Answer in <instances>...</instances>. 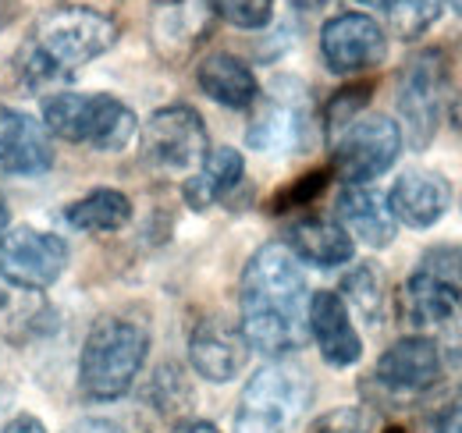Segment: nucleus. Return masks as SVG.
<instances>
[{
  "label": "nucleus",
  "mask_w": 462,
  "mask_h": 433,
  "mask_svg": "<svg viewBox=\"0 0 462 433\" xmlns=\"http://www.w3.org/2000/svg\"><path fill=\"white\" fill-rule=\"evenodd\" d=\"M238 313L249 348L291 355L310 337V291L299 260L282 242L260 245L238 281Z\"/></svg>",
  "instance_id": "f257e3e1"
},
{
  "label": "nucleus",
  "mask_w": 462,
  "mask_h": 433,
  "mask_svg": "<svg viewBox=\"0 0 462 433\" xmlns=\"http://www.w3.org/2000/svg\"><path fill=\"white\" fill-rule=\"evenodd\" d=\"M117 43V22L111 14L82 4H68L51 11L32 36V47L25 57V71L32 86L68 78L71 71L86 68L89 60L107 54Z\"/></svg>",
  "instance_id": "f03ea898"
},
{
  "label": "nucleus",
  "mask_w": 462,
  "mask_h": 433,
  "mask_svg": "<svg viewBox=\"0 0 462 433\" xmlns=\"http://www.w3.org/2000/svg\"><path fill=\"white\" fill-rule=\"evenodd\" d=\"M150 355V330L128 317L97 320L82 355H79V387L89 401H117L132 391Z\"/></svg>",
  "instance_id": "7ed1b4c3"
},
{
  "label": "nucleus",
  "mask_w": 462,
  "mask_h": 433,
  "mask_svg": "<svg viewBox=\"0 0 462 433\" xmlns=\"http://www.w3.org/2000/svg\"><path fill=\"white\" fill-rule=\"evenodd\" d=\"M313 405V380L291 363L278 359L256 370L235 409V433H291Z\"/></svg>",
  "instance_id": "20e7f679"
},
{
  "label": "nucleus",
  "mask_w": 462,
  "mask_h": 433,
  "mask_svg": "<svg viewBox=\"0 0 462 433\" xmlns=\"http://www.w3.org/2000/svg\"><path fill=\"white\" fill-rule=\"evenodd\" d=\"M43 124L64 143L93 146L100 153L125 150L139 132L132 107L111 93H54L43 100Z\"/></svg>",
  "instance_id": "39448f33"
},
{
  "label": "nucleus",
  "mask_w": 462,
  "mask_h": 433,
  "mask_svg": "<svg viewBox=\"0 0 462 433\" xmlns=\"http://www.w3.org/2000/svg\"><path fill=\"white\" fill-rule=\"evenodd\" d=\"M462 309V249L434 245L420 256L416 271L399 291V313L412 327H441Z\"/></svg>",
  "instance_id": "423d86ee"
},
{
  "label": "nucleus",
  "mask_w": 462,
  "mask_h": 433,
  "mask_svg": "<svg viewBox=\"0 0 462 433\" xmlns=\"http://www.w3.org/2000/svg\"><path fill=\"white\" fill-rule=\"evenodd\" d=\"M448 100V60L441 51H423L405 64L399 78V114L405 135L420 150L434 139Z\"/></svg>",
  "instance_id": "0eeeda50"
},
{
  "label": "nucleus",
  "mask_w": 462,
  "mask_h": 433,
  "mask_svg": "<svg viewBox=\"0 0 462 433\" xmlns=\"http://www.w3.org/2000/svg\"><path fill=\"white\" fill-rule=\"evenodd\" d=\"M402 153V128L384 114H366L346 124L335 146V174L346 185H366L395 167Z\"/></svg>",
  "instance_id": "6e6552de"
},
{
  "label": "nucleus",
  "mask_w": 462,
  "mask_h": 433,
  "mask_svg": "<svg viewBox=\"0 0 462 433\" xmlns=\"http://www.w3.org/2000/svg\"><path fill=\"white\" fill-rule=\"evenodd\" d=\"M68 267V242L54 231L29 224L7 227L0 235V277L22 291H43Z\"/></svg>",
  "instance_id": "1a4fd4ad"
},
{
  "label": "nucleus",
  "mask_w": 462,
  "mask_h": 433,
  "mask_svg": "<svg viewBox=\"0 0 462 433\" xmlns=\"http://www.w3.org/2000/svg\"><path fill=\"white\" fill-rule=\"evenodd\" d=\"M143 153L161 170H174V174L196 170L203 157L210 153L207 124H203L199 110L185 107V104L153 110L143 128Z\"/></svg>",
  "instance_id": "9d476101"
},
{
  "label": "nucleus",
  "mask_w": 462,
  "mask_h": 433,
  "mask_svg": "<svg viewBox=\"0 0 462 433\" xmlns=\"http://www.w3.org/2000/svg\"><path fill=\"white\" fill-rule=\"evenodd\" d=\"M310 121L313 114H310L306 86L295 78H278L249 124V146L260 153L302 150L310 139Z\"/></svg>",
  "instance_id": "9b49d317"
},
{
  "label": "nucleus",
  "mask_w": 462,
  "mask_h": 433,
  "mask_svg": "<svg viewBox=\"0 0 462 433\" xmlns=\"http://www.w3.org/2000/svg\"><path fill=\"white\" fill-rule=\"evenodd\" d=\"M320 57L335 75H359L384 64L388 36L370 14L346 11L320 29Z\"/></svg>",
  "instance_id": "f8f14e48"
},
{
  "label": "nucleus",
  "mask_w": 462,
  "mask_h": 433,
  "mask_svg": "<svg viewBox=\"0 0 462 433\" xmlns=\"http://www.w3.org/2000/svg\"><path fill=\"white\" fill-rule=\"evenodd\" d=\"M54 167V139L32 114L0 104V170L7 178H40Z\"/></svg>",
  "instance_id": "ddd939ff"
},
{
  "label": "nucleus",
  "mask_w": 462,
  "mask_h": 433,
  "mask_svg": "<svg viewBox=\"0 0 462 433\" xmlns=\"http://www.w3.org/2000/svg\"><path fill=\"white\" fill-rule=\"evenodd\" d=\"M249 352L253 348H249L242 327L228 324L221 317L199 320L189 334V363L210 383H228V380L238 377L249 363Z\"/></svg>",
  "instance_id": "4468645a"
},
{
  "label": "nucleus",
  "mask_w": 462,
  "mask_h": 433,
  "mask_svg": "<svg viewBox=\"0 0 462 433\" xmlns=\"http://www.w3.org/2000/svg\"><path fill=\"white\" fill-rule=\"evenodd\" d=\"M310 337L317 341L328 366L348 370L363 355V337L352 324L348 302L338 291H313L310 295Z\"/></svg>",
  "instance_id": "2eb2a0df"
},
{
  "label": "nucleus",
  "mask_w": 462,
  "mask_h": 433,
  "mask_svg": "<svg viewBox=\"0 0 462 433\" xmlns=\"http://www.w3.org/2000/svg\"><path fill=\"white\" fill-rule=\"evenodd\" d=\"M441 377V352L430 337L409 334L377 359V380L395 394H420Z\"/></svg>",
  "instance_id": "dca6fc26"
},
{
  "label": "nucleus",
  "mask_w": 462,
  "mask_h": 433,
  "mask_svg": "<svg viewBox=\"0 0 462 433\" xmlns=\"http://www.w3.org/2000/svg\"><path fill=\"white\" fill-rule=\"evenodd\" d=\"M452 207V185L438 170H405L388 192V210L405 227H434Z\"/></svg>",
  "instance_id": "f3484780"
},
{
  "label": "nucleus",
  "mask_w": 462,
  "mask_h": 433,
  "mask_svg": "<svg viewBox=\"0 0 462 433\" xmlns=\"http://www.w3.org/2000/svg\"><path fill=\"white\" fill-rule=\"evenodd\" d=\"M285 249L299 263H310V267H320V271H331V267H342L356 256V242L338 220H328V216H306V220H295L289 227V238H285Z\"/></svg>",
  "instance_id": "a211bd4d"
},
{
  "label": "nucleus",
  "mask_w": 462,
  "mask_h": 433,
  "mask_svg": "<svg viewBox=\"0 0 462 433\" xmlns=\"http://www.w3.org/2000/svg\"><path fill=\"white\" fill-rule=\"evenodd\" d=\"M338 224L352 235V242L359 238L370 249H388L395 242V216L388 210V199L377 196L366 185H346L338 196Z\"/></svg>",
  "instance_id": "6ab92c4d"
},
{
  "label": "nucleus",
  "mask_w": 462,
  "mask_h": 433,
  "mask_svg": "<svg viewBox=\"0 0 462 433\" xmlns=\"http://www.w3.org/2000/svg\"><path fill=\"white\" fill-rule=\"evenodd\" d=\"M196 82L214 104L228 110H245L260 100V82L253 68L242 57L225 54V51L203 57V64L196 68Z\"/></svg>",
  "instance_id": "aec40b11"
},
{
  "label": "nucleus",
  "mask_w": 462,
  "mask_h": 433,
  "mask_svg": "<svg viewBox=\"0 0 462 433\" xmlns=\"http://www.w3.org/2000/svg\"><path fill=\"white\" fill-rule=\"evenodd\" d=\"M242 174H245V161H242V153L235 146L210 150L203 157V163L185 178V189H181L185 203L192 210H210L214 203H221L231 189L242 181Z\"/></svg>",
  "instance_id": "412c9836"
},
{
  "label": "nucleus",
  "mask_w": 462,
  "mask_h": 433,
  "mask_svg": "<svg viewBox=\"0 0 462 433\" xmlns=\"http://www.w3.org/2000/svg\"><path fill=\"white\" fill-rule=\"evenodd\" d=\"M64 220L86 235H111L132 220V199L117 189H93L64 210Z\"/></svg>",
  "instance_id": "4be33fe9"
},
{
  "label": "nucleus",
  "mask_w": 462,
  "mask_h": 433,
  "mask_svg": "<svg viewBox=\"0 0 462 433\" xmlns=\"http://www.w3.org/2000/svg\"><path fill=\"white\" fill-rule=\"evenodd\" d=\"M346 302L356 306V313H363L370 324H381V309H384V284H381V273L374 267H356L346 277L342 291H338Z\"/></svg>",
  "instance_id": "5701e85b"
},
{
  "label": "nucleus",
  "mask_w": 462,
  "mask_h": 433,
  "mask_svg": "<svg viewBox=\"0 0 462 433\" xmlns=\"http://www.w3.org/2000/svg\"><path fill=\"white\" fill-rule=\"evenodd\" d=\"M445 0H388L392 29L399 40H420L438 18H441Z\"/></svg>",
  "instance_id": "b1692460"
},
{
  "label": "nucleus",
  "mask_w": 462,
  "mask_h": 433,
  "mask_svg": "<svg viewBox=\"0 0 462 433\" xmlns=\"http://www.w3.org/2000/svg\"><path fill=\"white\" fill-rule=\"evenodd\" d=\"M210 7L235 29H263L274 14V0H210Z\"/></svg>",
  "instance_id": "393cba45"
},
{
  "label": "nucleus",
  "mask_w": 462,
  "mask_h": 433,
  "mask_svg": "<svg viewBox=\"0 0 462 433\" xmlns=\"http://www.w3.org/2000/svg\"><path fill=\"white\" fill-rule=\"evenodd\" d=\"M370 430V416L363 409H338V412H328L313 433H366Z\"/></svg>",
  "instance_id": "a878e982"
},
{
  "label": "nucleus",
  "mask_w": 462,
  "mask_h": 433,
  "mask_svg": "<svg viewBox=\"0 0 462 433\" xmlns=\"http://www.w3.org/2000/svg\"><path fill=\"white\" fill-rule=\"evenodd\" d=\"M366 100H370V93H366V89H346V93L331 104V110H328L331 128H338V124H352V121H356V110L363 107Z\"/></svg>",
  "instance_id": "bb28decb"
},
{
  "label": "nucleus",
  "mask_w": 462,
  "mask_h": 433,
  "mask_svg": "<svg viewBox=\"0 0 462 433\" xmlns=\"http://www.w3.org/2000/svg\"><path fill=\"white\" fill-rule=\"evenodd\" d=\"M324 181H328V174H324V170L306 174V178H302V181L291 189L289 196H282V199H278V207H282V203H306V199H313V196L324 189Z\"/></svg>",
  "instance_id": "cd10ccee"
},
{
  "label": "nucleus",
  "mask_w": 462,
  "mask_h": 433,
  "mask_svg": "<svg viewBox=\"0 0 462 433\" xmlns=\"http://www.w3.org/2000/svg\"><path fill=\"white\" fill-rule=\"evenodd\" d=\"M0 433H51V430L43 427V419H36V416H29V412H18V416H11V419L4 423Z\"/></svg>",
  "instance_id": "c85d7f7f"
},
{
  "label": "nucleus",
  "mask_w": 462,
  "mask_h": 433,
  "mask_svg": "<svg viewBox=\"0 0 462 433\" xmlns=\"http://www.w3.org/2000/svg\"><path fill=\"white\" fill-rule=\"evenodd\" d=\"M68 433H125V430L117 423H111V419H79Z\"/></svg>",
  "instance_id": "c756f323"
},
{
  "label": "nucleus",
  "mask_w": 462,
  "mask_h": 433,
  "mask_svg": "<svg viewBox=\"0 0 462 433\" xmlns=\"http://www.w3.org/2000/svg\"><path fill=\"white\" fill-rule=\"evenodd\" d=\"M171 433H221L214 423H207V419H181V423H174Z\"/></svg>",
  "instance_id": "7c9ffc66"
},
{
  "label": "nucleus",
  "mask_w": 462,
  "mask_h": 433,
  "mask_svg": "<svg viewBox=\"0 0 462 433\" xmlns=\"http://www.w3.org/2000/svg\"><path fill=\"white\" fill-rule=\"evenodd\" d=\"M438 433H462V409H452L438 419Z\"/></svg>",
  "instance_id": "2f4dec72"
},
{
  "label": "nucleus",
  "mask_w": 462,
  "mask_h": 433,
  "mask_svg": "<svg viewBox=\"0 0 462 433\" xmlns=\"http://www.w3.org/2000/svg\"><path fill=\"white\" fill-rule=\"evenodd\" d=\"M7 224H11V216H7V203L0 199V235L7 231Z\"/></svg>",
  "instance_id": "473e14b6"
},
{
  "label": "nucleus",
  "mask_w": 462,
  "mask_h": 433,
  "mask_svg": "<svg viewBox=\"0 0 462 433\" xmlns=\"http://www.w3.org/2000/svg\"><path fill=\"white\" fill-rule=\"evenodd\" d=\"M359 4H366V7H384V11H388V0H359Z\"/></svg>",
  "instance_id": "72a5a7b5"
},
{
  "label": "nucleus",
  "mask_w": 462,
  "mask_h": 433,
  "mask_svg": "<svg viewBox=\"0 0 462 433\" xmlns=\"http://www.w3.org/2000/svg\"><path fill=\"white\" fill-rule=\"evenodd\" d=\"M448 4H452V7H456V11L462 14V0H448Z\"/></svg>",
  "instance_id": "f704fd0d"
},
{
  "label": "nucleus",
  "mask_w": 462,
  "mask_h": 433,
  "mask_svg": "<svg viewBox=\"0 0 462 433\" xmlns=\"http://www.w3.org/2000/svg\"><path fill=\"white\" fill-rule=\"evenodd\" d=\"M0 306H4V291H0Z\"/></svg>",
  "instance_id": "c9c22d12"
}]
</instances>
